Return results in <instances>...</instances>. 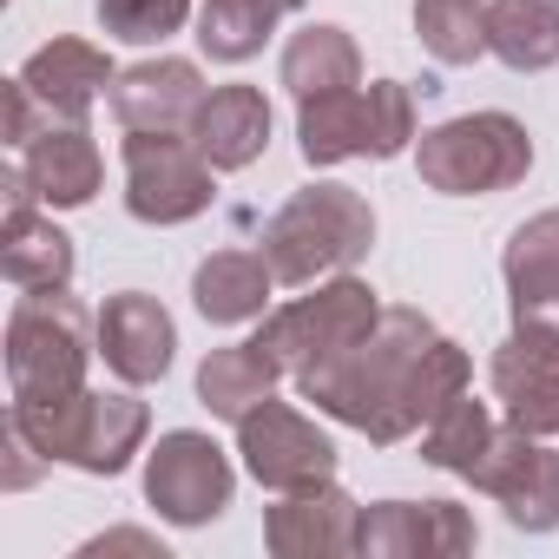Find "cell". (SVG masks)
<instances>
[{"mask_svg":"<svg viewBox=\"0 0 559 559\" xmlns=\"http://www.w3.org/2000/svg\"><path fill=\"white\" fill-rule=\"evenodd\" d=\"M270 284H276V270L263 250H217L191 276V304L204 323H250V317H263Z\"/></svg>","mask_w":559,"mask_h":559,"instance_id":"cell-20","label":"cell"},{"mask_svg":"<svg viewBox=\"0 0 559 559\" xmlns=\"http://www.w3.org/2000/svg\"><path fill=\"white\" fill-rule=\"evenodd\" d=\"M415 171L441 198H487L533 171V139L513 112H461V119L421 132Z\"/></svg>","mask_w":559,"mask_h":559,"instance_id":"cell-4","label":"cell"},{"mask_svg":"<svg viewBox=\"0 0 559 559\" xmlns=\"http://www.w3.org/2000/svg\"><path fill=\"white\" fill-rule=\"evenodd\" d=\"M415 139V99L402 80H376L369 86V158H395Z\"/></svg>","mask_w":559,"mask_h":559,"instance_id":"cell-30","label":"cell"},{"mask_svg":"<svg viewBox=\"0 0 559 559\" xmlns=\"http://www.w3.org/2000/svg\"><path fill=\"white\" fill-rule=\"evenodd\" d=\"M376 317H382V304H376V290L362 284V276H336V284H323L317 297H297V304H284L257 336L270 343V356L284 362L290 376H304V369H317V362H330L336 349H349L356 336H369L376 330Z\"/></svg>","mask_w":559,"mask_h":559,"instance_id":"cell-5","label":"cell"},{"mask_svg":"<svg viewBox=\"0 0 559 559\" xmlns=\"http://www.w3.org/2000/svg\"><path fill=\"white\" fill-rule=\"evenodd\" d=\"M171 349H178V330H171L158 297H145V290L106 297V310H99V356H106V369L119 382H132V389L165 382Z\"/></svg>","mask_w":559,"mask_h":559,"instance_id":"cell-13","label":"cell"},{"mask_svg":"<svg viewBox=\"0 0 559 559\" xmlns=\"http://www.w3.org/2000/svg\"><path fill=\"white\" fill-rule=\"evenodd\" d=\"M487 441H493V415H487V402H474V395H454L428 428H421V461L428 467H448V474H474V461L487 454Z\"/></svg>","mask_w":559,"mask_h":559,"instance_id":"cell-27","label":"cell"},{"mask_svg":"<svg viewBox=\"0 0 559 559\" xmlns=\"http://www.w3.org/2000/svg\"><path fill=\"white\" fill-rule=\"evenodd\" d=\"M356 539H362V507L336 480L297 487L263 513V546L276 559H330V552H356Z\"/></svg>","mask_w":559,"mask_h":559,"instance_id":"cell-11","label":"cell"},{"mask_svg":"<svg viewBox=\"0 0 559 559\" xmlns=\"http://www.w3.org/2000/svg\"><path fill=\"white\" fill-rule=\"evenodd\" d=\"M415 34L441 67H474L487 53V8L480 0H415Z\"/></svg>","mask_w":559,"mask_h":559,"instance_id":"cell-28","label":"cell"},{"mask_svg":"<svg viewBox=\"0 0 559 559\" xmlns=\"http://www.w3.org/2000/svg\"><path fill=\"white\" fill-rule=\"evenodd\" d=\"M297 139L310 165H343V158H369V93L343 86V93H317L297 99Z\"/></svg>","mask_w":559,"mask_h":559,"instance_id":"cell-22","label":"cell"},{"mask_svg":"<svg viewBox=\"0 0 559 559\" xmlns=\"http://www.w3.org/2000/svg\"><path fill=\"white\" fill-rule=\"evenodd\" d=\"M93 336H99V323L67 290H27L8 317V389H14V402L86 389Z\"/></svg>","mask_w":559,"mask_h":559,"instance_id":"cell-3","label":"cell"},{"mask_svg":"<svg viewBox=\"0 0 559 559\" xmlns=\"http://www.w3.org/2000/svg\"><path fill=\"white\" fill-rule=\"evenodd\" d=\"M290 369L270 356V343L263 336H250V343H230V349H211L204 356V369H198V402L217 415V421H243L257 402H270V389L284 382Z\"/></svg>","mask_w":559,"mask_h":559,"instance_id":"cell-19","label":"cell"},{"mask_svg":"<svg viewBox=\"0 0 559 559\" xmlns=\"http://www.w3.org/2000/svg\"><path fill=\"white\" fill-rule=\"evenodd\" d=\"M230 487H237V474H230L224 448H217L211 435H198V428H171V435H158V448L145 454V500H152L171 526H204V520H217V513L230 507Z\"/></svg>","mask_w":559,"mask_h":559,"instance_id":"cell-7","label":"cell"},{"mask_svg":"<svg viewBox=\"0 0 559 559\" xmlns=\"http://www.w3.org/2000/svg\"><path fill=\"white\" fill-rule=\"evenodd\" d=\"M34 454H40V448H34V441L8 421V487H27V480L40 474V467H34Z\"/></svg>","mask_w":559,"mask_h":559,"instance_id":"cell-32","label":"cell"},{"mask_svg":"<svg viewBox=\"0 0 559 559\" xmlns=\"http://www.w3.org/2000/svg\"><path fill=\"white\" fill-rule=\"evenodd\" d=\"M14 80L47 106V119H86L93 99H99L119 73H112V60H106L99 47H86V40H53V47H40Z\"/></svg>","mask_w":559,"mask_h":559,"instance_id":"cell-16","label":"cell"},{"mask_svg":"<svg viewBox=\"0 0 559 559\" xmlns=\"http://www.w3.org/2000/svg\"><path fill=\"white\" fill-rule=\"evenodd\" d=\"M21 165H27L40 204H53V211H80V204H93V191H99V145H93L86 119H53V126L21 152Z\"/></svg>","mask_w":559,"mask_h":559,"instance_id":"cell-18","label":"cell"},{"mask_svg":"<svg viewBox=\"0 0 559 559\" xmlns=\"http://www.w3.org/2000/svg\"><path fill=\"white\" fill-rule=\"evenodd\" d=\"M191 145L211 158V171H243L263 158L270 145V106L257 86H217L204 93L198 119H191Z\"/></svg>","mask_w":559,"mask_h":559,"instance_id":"cell-17","label":"cell"},{"mask_svg":"<svg viewBox=\"0 0 559 559\" xmlns=\"http://www.w3.org/2000/svg\"><path fill=\"white\" fill-rule=\"evenodd\" d=\"M467 382H474L467 349L448 343L421 310H382L369 336L297 376V389L323 415L362 428L376 448H395L415 428H428L454 395H467Z\"/></svg>","mask_w":559,"mask_h":559,"instance_id":"cell-1","label":"cell"},{"mask_svg":"<svg viewBox=\"0 0 559 559\" xmlns=\"http://www.w3.org/2000/svg\"><path fill=\"white\" fill-rule=\"evenodd\" d=\"M467 480H474V493L500 500L520 533H552L559 526V454L539 448V435H526L513 421L493 428V441H487V454L474 461Z\"/></svg>","mask_w":559,"mask_h":559,"instance_id":"cell-8","label":"cell"},{"mask_svg":"<svg viewBox=\"0 0 559 559\" xmlns=\"http://www.w3.org/2000/svg\"><path fill=\"white\" fill-rule=\"evenodd\" d=\"M500 270H507V297H513V330L559 343V211L526 217Z\"/></svg>","mask_w":559,"mask_h":559,"instance_id":"cell-12","label":"cell"},{"mask_svg":"<svg viewBox=\"0 0 559 559\" xmlns=\"http://www.w3.org/2000/svg\"><path fill=\"white\" fill-rule=\"evenodd\" d=\"M204 106V73L191 60H139L112 80V112L126 132H191Z\"/></svg>","mask_w":559,"mask_h":559,"instance_id":"cell-14","label":"cell"},{"mask_svg":"<svg viewBox=\"0 0 559 559\" xmlns=\"http://www.w3.org/2000/svg\"><path fill=\"white\" fill-rule=\"evenodd\" d=\"M369 243H376V211L349 185H310L263 224V257L276 284H317L330 270H349L369 257Z\"/></svg>","mask_w":559,"mask_h":559,"instance_id":"cell-2","label":"cell"},{"mask_svg":"<svg viewBox=\"0 0 559 559\" xmlns=\"http://www.w3.org/2000/svg\"><path fill=\"white\" fill-rule=\"evenodd\" d=\"M145 428H152V408H145L139 395H93V389H86L73 467H86V474H119V467L139 454Z\"/></svg>","mask_w":559,"mask_h":559,"instance_id":"cell-23","label":"cell"},{"mask_svg":"<svg viewBox=\"0 0 559 559\" xmlns=\"http://www.w3.org/2000/svg\"><path fill=\"white\" fill-rule=\"evenodd\" d=\"M0 191H8V217H27V211H34V198H40V191H34V178H27V165H14L8 178H0Z\"/></svg>","mask_w":559,"mask_h":559,"instance_id":"cell-34","label":"cell"},{"mask_svg":"<svg viewBox=\"0 0 559 559\" xmlns=\"http://www.w3.org/2000/svg\"><path fill=\"white\" fill-rule=\"evenodd\" d=\"M284 86L297 99H317V93H343V86H362V53L343 27L317 21L304 27L290 47H284Z\"/></svg>","mask_w":559,"mask_h":559,"instance_id":"cell-26","label":"cell"},{"mask_svg":"<svg viewBox=\"0 0 559 559\" xmlns=\"http://www.w3.org/2000/svg\"><path fill=\"white\" fill-rule=\"evenodd\" d=\"M126 211L139 224H191L211 211V158L191 132H132L126 139Z\"/></svg>","mask_w":559,"mask_h":559,"instance_id":"cell-6","label":"cell"},{"mask_svg":"<svg viewBox=\"0 0 559 559\" xmlns=\"http://www.w3.org/2000/svg\"><path fill=\"white\" fill-rule=\"evenodd\" d=\"M487 53L513 73L559 67V0H487Z\"/></svg>","mask_w":559,"mask_h":559,"instance_id":"cell-21","label":"cell"},{"mask_svg":"<svg viewBox=\"0 0 559 559\" xmlns=\"http://www.w3.org/2000/svg\"><path fill=\"white\" fill-rule=\"evenodd\" d=\"M493 395L513 428H526L539 441L559 435V343L513 330L493 356Z\"/></svg>","mask_w":559,"mask_h":559,"instance_id":"cell-15","label":"cell"},{"mask_svg":"<svg viewBox=\"0 0 559 559\" xmlns=\"http://www.w3.org/2000/svg\"><path fill=\"white\" fill-rule=\"evenodd\" d=\"M356 552H369V559H454V552H474V513L454 500H382V507H362Z\"/></svg>","mask_w":559,"mask_h":559,"instance_id":"cell-10","label":"cell"},{"mask_svg":"<svg viewBox=\"0 0 559 559\" xmlns=\"http://www.w3.org/2000/svg\"><path fill=\"white\" fill-rule=\"evenodd\" d=\"M304 0H204L198 14V47L224 67H243L250 53H263V40L276 34V21L297 14Z\"/></svg>","mask_w":559,"mask_h":559,"instance_id":"cell-25","label":"cell"},{"mask_svg":"<svg viewBox=\"0 0 559 559\" xmlns=\"http://www.w3.org/2000/svg\"><path fill=\"white\" fill-rule=\"evenodd\" d=\"M86 552H145V559H165V546H158L152 533H132V526H119V533H106V539H86Z\"/></svg>","mask_w":559,"mask_h":559,"instance_id":"cell-33","label":"cell"},{"mask_svg":"<svg viewBox=\"0 0 559 559\" xmlns=\"http://www.w3.org/2000/svg\"><path fill=\"white\" fill-rule=\"evenodd\" d=\"M40 112H47V106H40V99H34L21 80H14V86H8V145H21V152H27V145H34V139L53 126V119L40 126Z\"/></svg>","mask_w":559,"mask_h":559,"instance_id":"cell-31","label":"cell"},{"mask_svg":"<svg viewBox=\"0 0 559 559\" xmlns=\"http://www.w3.org/2000/svg\"><path fill=\"white\" fill-rule=\"evenodd\" d=\"M0 270L14 290H67L73 284V237L53 217H8L0 230Z\"/></svg>","mask_w":559,"mask_h":559,"instance_id":"cell-24","label":"cell"},{"mask_svg":"<svg viewBox=\"0 0 559 559\" xmlns=\"http://www.w3.org/2000/svg\"><path fill=\"white\" fill-rule=\"evenodd\" d=\"M191 14V0H99V27L112 40H132V47H152L165 34H178Z\"/></svg>","mask_w":559,"mask_h":559,"instance_id":"cell-29","label":"cell"},{"mask_svg":"<svg viewBox=\"0 0 559 559\" xmlns=\"http://www.w3.org/2000/svg\"><path fill=\"white\" fill-rule=\"evenodd\" d=\"M237 454L270 493H297V487H317L336 474V441L284 402H257L237 421Z\"/></svg>","mask_w":559,"mask_h":559,"instance_id":"cell-9","label":"cell"}]
</instances>
